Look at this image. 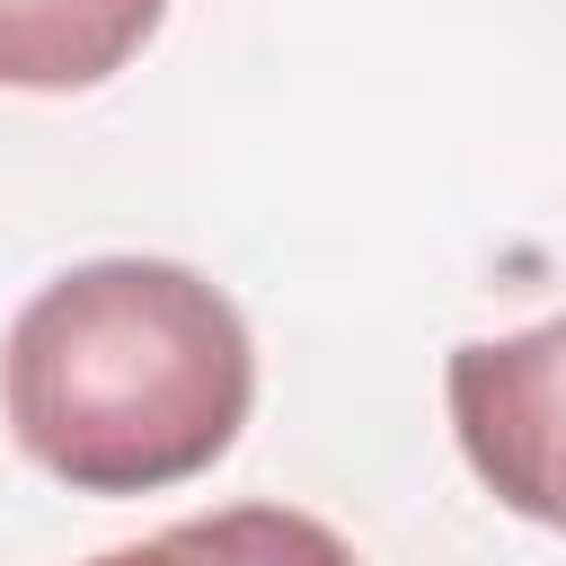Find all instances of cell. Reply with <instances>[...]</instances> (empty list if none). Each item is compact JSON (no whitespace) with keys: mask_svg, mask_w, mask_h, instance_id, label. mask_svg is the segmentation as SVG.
<instances>
[{"mask_svg":"<svg viewBox=\"0 0 566 566\" xmlns=\"http://www.w3.org/2000/svg\"><path fill=\"white\" fill-rule=\"evenodd\" d=\"M9 433L80 495H159L203 478L256 398L239 310L168 256H97L44 283L0 345Z\"/></svg>","mask_w":566,"mask_h":566,"instance_id":"cell-1","label":"cell"},{"mask_svg":"<svg viewBox=\"0 0 566 566\" xmlns=\"http://www.w3.org/2000/svg\"><path fill=\"white\" fill-rule=\"evenodd\" d=\"M451 433L469 469L531 522L566 531V318L451 354Z\"/></svg>","mask_w":566,"mask_h":566,"instance_id":"cell-2","label":"cell"},{"mask_svg":"<svg viewBox=\"0 0 566 566\" xmlns=\"http://www.w3.org/2000/svg\"><path fill=\"white\" fill-rule=\"evenodd\" d=\"M168 0H0V88H97L124 71Z\"/></svg>","mask_w":566,"mask_h":566,"instance_id":"cell-3","label":"cell"},{"mask_svg":"<svg viewBox=\"0 0 566 566\" xmlns=\"http://www.w3.org/2000/svg\"><path fill=\"white\" fill-rule=\"evenodd\" d=\"M195 539L212 548V566H354V548H345L327 522L283 513V504L212 513V522H195Z\"/></svg>","mask_w":566,"mask_h":566,"instance_id":"cell-4","label":"cell"},{"mask_svg":"<svg viewBox=\"0 0 566 566\" xmlns=\"http://www.w3.org/2000/svg\"><path fill=\"white\" fill-rule=\"evenodd\" d=\"M88 566H212V548L195 539V522H177V531H159V539L106 548V557H88Z\"/></svg>","mask_w":566,"mask_h":566,"instance_id":"cell-5","label":"cell"}]
</instances>
